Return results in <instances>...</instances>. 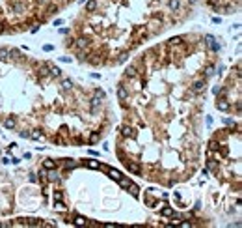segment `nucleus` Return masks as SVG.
Wrapping results in <instances>:
<instances>
[{"mask_svg": "<svg viewBox=\"0 0 242 228\" xmlns=\"http://www.w3.org/2000/svg\"><path fill=\"white\" fill-rule=\"evenodd\" d=\"M168 6H169V10H173V11H175V10H179V0H169V2H168Z\"/></svg>", "mask_w": 242, "mask_h": 228, "instance_id": "obj_7", "label": "nucleus"}, {"mask_svg": "<svg viewBox=\"0 0 242 228\" xmlns=\"http://www.w3.org/2000/svg\"><path fill=\"white\" fill-rule=\"evenodd\" d=\"M127 167H129V170H130V172H136V174H138V172H140V168H138V165H127Z\"/></svg>", "mask_w": 242, "mask_h": 228, "instance_id": "obj_13", "label": "nucleus"}, {"mask_svg": "<svg viewBox=\"0 0 242 228\" xmlns=\"http://www.w3.org/2000/svg\"><path fill=\"white\" fill-rule=\"evenodd\" d=\"M21 137H22V139H28L30 133H28V131H21Z\"/></svg>", "mask_w": 242, "mask_h": 228, "instance_id": "obj_19", "label": "nucleus"}, {"mask_svg": "<svg viewBox=\"0 0 242 228\" xmlns=\"http://www.w3.org/2000/svg\"><path fill=\"white\" fill-rule=\"evenodd\" d=\"M123 137H134V131H132V129H130V127H123Z\"/></svg>", "mask_w": 242, "mask_h": 228, "instance_id": "obj_8", "label": "nucleus"}, {"mask_svg": "<svg viewBox=\"0 0 242 228\" xmlns=\"http://www.w3.org/2000/svg\"><path fill=\"white\" fill-rule=\"evenodd\" d=\"M6 127L7 129H13L15 127V120H13V118H7V120H6Z\"/></svg>", "mask_w": 242, "mask_h": 228, "instance_id": "obj_9", "label": "nucleus"}, {"mask_svg": "<svg viewBox=\"0 0 242 228\" xmlns=\"http://www.w3.org/2000/svg\"><path fill=\"white\" fill-rule=\"evenodd\" d=\"M216 107H218V111H222V112H227V111H229V103H225L224 99H220V101H218V103H216Z\"/></svg>", "mask_w": 242, "mask_h": 228, "instance_id": "obj_1", "label": "nucleus"}, {"mask_svg": "<svg viewBox=\"0 0 242 228\" xmlns=\"http://www.w3.org/2000/svg\"><path fill=\"white\" fill-rule=\"evenodd\" d=\"M95 10H97V0H89L86 4V11H95Z\"/></svg>", "mask_w": 242, "mask_h": 228, "instance_id": "obj_5", "label": "nucleus"}, {"mask_svg": "<svg viewBox=\"0 0 242 228\" xmlns=\"http://www.w3.org/2000/svg\"><path fill=\"white\" fill-rule=\"evenodd\" d=\"M136 75H138L136 66H129V68H127V77H129V79H132V77H136Z\"/></svg>", "mask_w": 242, "mask_h": 228, "instance_id": "obj_3", "label": "nucleus"}, {"mask_svg": "<svg viewBox=\"0 0 242 228\" xmlns=\"http://www.w3.org/2000/svg\"><path fill=\"white\" fill-rule=\"evenodd\" d=\"M75 45H77L78 49H86V47H88V39H86V38H78Z\"/></svg>", "mask_w": 242, "mask_h": 228, "instance_id": "obj_4", "label": "nucleus"}, {"mask_svg": "<svg viewBox=\"0 0 242 228\" xmlns=\"http://www.w3.org/2000/svg\"><path fill=\"white\" fill-rule=\"evenodd\" d=\"M7 54H9V51H7V49H0V60H6Z\"/></svg>", "mask_w": 242, "mask_h": 228, "instance_id": "obj_10", "label": "nucleus"}, {"mask_svg": "<svg viewBox=\"0 0 242 228\" xmlns=\"http://www.w3.org/2000/svg\"><path fill=\"white\" fill-rule=\"evenodd\" d=\"M127 96H129L127 90L123 88V86H119V90H117V97H119V99H127Z\"/></svg>", "mask_w": 242, "mask_h": 228, "instance_id": "obj_6", "label": "nucleus"}, {"mask_svg": "<svg viewBox=\"0 0 242 228\" xmlns=\"http://www.w3.org/2000/svg\"><path fill=\"white\" fill-rule=\"evenodd\" d=\"M50 75H52V77H60V75H62V71H60L58 68H52V69H50Z\"/></svg>", "mask_w": 242, "mask_h": 228, "instance_id": "obj_12", "label": "nucleus"}, {"mask_svg": "<svg viewBox=\"0 0 242 228\" xmlns=\"http://www.w3.org/2000/svg\"><path fill=\"white\" fill-rule=\"evenodd\" d=\"M97 140H99V135H97V133H93V135H91V139H89V142H91V144H95Z\"/></svg>", "mask_w": 242, "mask_h": 228, "instance_id": "obj_14", "label": "nucleus"}, {"mask_svg": "<svg viewBox=\"0 0 242 228\" xmlns=\"http://www.w3.org/2000/svg\"><path fill=\"white\" fill-rule=\"evenodd\" d=\"M162 213H164V215H173V211H172V208H164Z\"/></svg>", "mask_w": 242, "mask_h": 228, "instance_id": "obj_16", "label": "nucleus"}, {"mask_svg": "<svg viewBox=\"0 0 242 228\" xmlns=\"http://www.w3.org/2000/svg\"><path fill=\"white\" fill-rule=\"evenodd\" d=\"M30 137H32V139H34V140H41V139H43V137L39 135V133H32Z\"/></svg>", "mask_w": 242, "mask_h": 228, "instance_id": "obj_15", "label": "nucleus"}, {"mask_svg": "<svg viewBox=\"0 0 242 228\" xmlns=\"http://www.w3.org/2000/svg\"><path fill=\"white\" fill-rule=\"evenodd\" d=\"M212 73H214V66H209V68H207V75H212Z\"/></svg>", "mask_w": 242, "mask_h": 228, "instance_id": "obj_17", "label": "nucleus"}, {"mask_svg": "<svg viewBox=\"0 0 242 228\" xmlns=\"http://www.w3.org/2000/svg\"><path fill=\"white\" fill-rule=\"evenodd\" d=\"M62 86H63V88H71V82H69V81H63Z\"/></svg>", "mask_w": 242, "mask_h": 228, "instance_id": "obj_18", "label": "nucleus"}, {"mask_svg": "<svg viewBox=\"0 0 242 228\" xmlns=\"http://www.w3.org/2000/svg\"><path fill=\"white\" fill-rule=\"evenodd\" d=\"M43 167H45V168H49V170H50V168H54V161H50V159H47V161H45V163H43Z\"/></svg>", "mask_w": 242, "mask_h": 228, "instance_id": "obj_11", "label": "nucleus"}, {"mask_svg": "<svg viewBox=\"0 0 242 228\" xmlns=\"http://www.w3.org/2000/svg\"><path fill=\"white\" fill-rule=\"evenodd\" d=\"M205 90V81H196L194 82V92H203Z\"/></svg>", "mask_w": 242, "mask_h": 228, "instance_id": "obj_2", "label": "nucleus"}]
</instances>
